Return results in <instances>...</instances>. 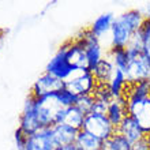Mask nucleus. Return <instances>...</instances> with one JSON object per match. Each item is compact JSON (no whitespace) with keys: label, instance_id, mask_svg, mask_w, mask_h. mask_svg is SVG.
<instances>
[{"label":"nucleus","instance_id":"0eeeda50","mask_svg":"<svg viewBox=\"0 0 150 150\" xmlns=\"http://www.w3.org/2000/svg\"><path fill=\"white\" fill-rule=\"evenodd\" d=\"M64 85L67 90L79 97V96L93 94L98 83L90 70H78Z\"/></svg>","mask_w":150,"mask_h":150},{"label":"nucleus","instance_id":"2eb2a0df","mask_svg":"<svg viewBox=\"0 0 150 150\" xmlns=\"http://www.w3.org/2000/svg\"><path fill=\"white\" fill-rule=\"evenodd\" d=\"M127 115H128V112H127L126 98H124V97H113L112 101L109 103L108 112H107V116H108V119H109V122H111L115 127H117Z\"/></svg>","mask_w":150,"mask_h":150},{"label":"nucleus","instance_id":"6e6552de","mask_svg":"<svg viewBox=\"0 0 150 150\" xmlns=\"http://www.w3.org/2000/svg\"><path fill=\"white\" fill-rule=\"evenodd\" d=\"M64 87H66V85H64L63 81H60L56 76L44 71L34 81L29 94L32 97H34V98H40V97H45V96L53 94L56 91L63 90Z\"/></svg>","mask_w":150,"mask_h":150},{"label":"nucleus","instance_id":"9b49d317","mask_svg":"<svg viewBox=\"0 0 150 150\" xmlns=\"http://www.w3.org/2000/svg\"><path fill=\"white\" fill-rule=\"evenodd\" d=\"M78 37L81 38L83 47H85L87 60H89V66H90V70H91L96 64L100 63V62L105 57V56H104V48L98 40L91 34V32L89 29L83 30V32L81 33V36H78Z\"/></svg>","mask_w":150,"mask_h":150},{"label":"nucleus","instance_id":"f03ea898","mask_svg":"<svg viewBox=\"0 0 150 150\" xmlns=\"http://www.w3.org/2000/svg\"><path fill=\"white\" fill-rule=\"evenodd\" d=\"M127 82L130 85L150 81V57L138 48L127 47Z\"/></svg>","mask_w":150,"mask_h":150},{"label":"nucleus","instance_id":"4468645a","mask_svg":"<svg viewBox=\"0 0 150 150\" xmlns=\"http://www.w3.org/2000/svg\"><path fill=\"white\" fill-rule=\"evenodd\" d=\"M116 132L119 135H122L124 139H127L128 142L132 145L134 142L139 141L142 138L143 135V131L141 130V127L138 126V123L135 122L134 119L127 115L126 117L123 119V122L116 127Z\"/></svg>","mask_w":150,"mask_h":150},{"label":"nucleus","instance_id":"f8f14e48","mask_svg":"<svg viewBox=\"0 0 150 150\" xmlns=\"http://www.w3.org/2000/svg\"><path fill=\"white\" fill-rule=\"evenodd\" d=\"M57 145L52 137V128H41L28 138L25 150H56Z\"/></svg>","mask_w":150,"mask_h":150},{"label":"nucleus","instance_id":"4be33fe9","mask_svg":"<svg viewBox=\"0 0 150 150\" xmlns=\"http://www.w3.org/2000/svg\"><path fill=\"white\" fill-rule=\"evenodd\" d=\"M57 98H59L60 104H62L64 108L74 107L75 103H76V96H75L74 93H71L70 90H67L66 87H64L63 90L57 91Z\"/></svg>","mask_w":150,"mask_h":150},{"label":"nucleus","instance_id":"423d86ee","mask_svg":"<svg viewBox=\"0 0 150 150\" xmlns=\"http://www.w3.org/2000/svg\"><path fill=\"white\" fill-rule=\"evenodd\" d=\"M76 71H78V68H74L67 60L66 44L60 45V48L56 51L55 55L52 56V59L48 62L47 67H45V72L56 76L57 79L63 81L64 83L67 82Z\"/></svg>","mask_w":150,"mask_h":150},{"label":"nucleus","instance_id":"7ed1b4c3","mask_svg":"<svg viewBox=\"0 0 150 150\" xmlns=\"http://www.w3.org/2000/svg\"><path fill=\"white\" fill-rule=\"evenodd\" d=\"M33 105H34V112H36L41 128H48L57 124L60 113L64 109V107L57 98V91L45 97H40V98L33 97Z\"/></svg>","mask_w":150,"mask_h":150},{"label":"nucleus","instance_id":"5701e85b","mask_svg":"<svg viewBox=\"0 0 150 150\" xmlns=\"http://www.w3.org/2000/svg\"><path fill=\"white\" fill-rule=\"evenodd\" d=\"M29 135H26L23 131H21L19 128H16L14 132V141H15V146L18 150H25L26 142H28Z\"/></svg>","mask_w":150,"mask_h":150},{"label":"nucleus","instance_id":"a211bd4d","mask_svg":"<svg viewBox=\"0 0 150 150\" xmlns=\"http://www.w3.org/2000/svg\"><path fill=\"white\" fill-rule=\"evenodd\" d=\"M93 76L96 78L97 83L98 85H108L109 81H111L112 75H113V71H115V66L113 63L111 62V59L105 55L100 63H97L94 67L90 70Z\"/></svg>","mask_w":150,"mask_h":150},{"label":"nucleus","instance_id":"39448f33","mask_svg":"<svg viewBox=\"0 0 150 150\" xmlns=\"http://www.w3.org/2000/svg\"><path fill=\"white\" fill-rule=\"evenodd\" d=\"M127 112L141 127L145 135H150V96L142 98H128Z\"/></svg>","mask_w":150,"mask_h":150},{"label":"nucleus","instance_id":"ddd939ff","mask_svg":"<svg viewBox=\"0 0 150 150\" xmlns=\"http://www.w3.org/2000/svg\"><path fill=\"white\" fill-rule=\"evenodd\" d=\"M113 21H115V15L112 12H104V14H101L100 16L96 18L94 22L89 28L91 34L101 42V45H103L104 38L109 37V40H111V30H112Z\"/></svg>","mask_w":150,"mask_h":150},{"label":"nucleus","instance_id":"f257e3e1","mask_svg":"<svg viewBox=\"0 0 150 150\" xmlns=\"http://www.w3.org/2000/svg\"><path fill=\"white\" fill-rule=\"evenodd\" d=\"M145 21V16L141 14L139 10H128L115 16L111 30V48L126 49L137 32L142 28Z\"/></svg>","mask_w":150,"mask_h":150},{"label":"nucleus","instance_id":"a878e982","mask_svg":"<svg viewBox=\"0 0 150 150\" xmlns=\"http://www.w3.org/2000/svg\"><path fill=\"white\" fill-rule=\"evenodd\" d=\"M56 150H79L78 147H76V145L75 143H72V145H66V146H59Z\"/></svg>","mask_w":150,"mask_h":150},{"label":"nucleus","instance_id":"dca6fc26","mask_svg":"<svg viewBox=\"0 0 150 150\" xmlns=\"http://www.w3.org/2000/svg\"><path fill=\"white\" fill-rule=\"evenodd\" d=\"M52 128V137L55 143L59 146H66V145H72L76 141L78 131L66 126V124H55Z\"/></svg>","mask_w":150,"mask_h":150},{"label":"nucleus","instance_id":"aec40b11","mask_svg":"<svg viewBox=\"0 0 150 150\" xmlns=\"http://www.w3.org/2000/svg\"><path fill=\"white\" fill-rule=\"evenodd\" d=\"M101 150H131V143L122 135L115 132L111 138L103 142Z\"/></svg>","mask_w":150,"mask_h":150},{"label":"nucleus","instance_id":"6ab92c4d","mask_svg":"<svg viewBox=\"0 0 150 150\" xmlns=\"http://www.w3.org/2000/svg\"><path fill=\"white\" fill-rule=\"evenodd\" d=\"M75 145L79 150H101L103 141L98 139L97 137H94V135L86 132V131L79 130Z\"/></svg>","mask_w":150,"mask_h":150},{"label":"nucleus","instance_id":"1a4fd4ad","mask_svg":"<svg viewBox=\"0 0 150 150\" xmlns=\"http://www.w3.org/2000/svg\"><path fill=\"white\" fill-rule=\"evenodd\" d=\"M64 44H66V56H67L68 63L78 70H90L86 51L81 38L76 36L75 38L68 40Z\"/></svg>","mask_w":150,"mask_h":150},{"label":"nucleus","instance_id":"b1692460","mask_svg":"<svg viewBox=\"0 0 150 150\" xmlns=\"http://www.w3.org/2000/svg\"><path fill=\"white\" fill-rule=\"evenodd\" d=\"M131 150H150V135H143L142 138L131 145Z\"/></svg>","mask_w":150,"mask_h":150},{"label":"nucleus","instance_id":"f3484780","mask_svg":"<svg viewBox=\"0 0 150 150\" xmlns=\"http://www.w3.org/2000/svg\"><path fill=\"white\" fill-rule=\"evenodd\" d=\"M85 116H86V115L82 113L75 105L74 107H70V108H64L59 116L57 124H66V126L79 131V130H82Z\"/></svg>","mask_w":150,"mask_h":150},{"label":"nucleus","instance_id":"412c9836","mask_svg":"<svg viewBox=\"0 0 150 150\" xmlns=\"http://www.w3.org/2000/svg\"><path fill=\"white\" fill-rule=\"evenodd\" d=\"M94 96L93 94H87V96H79L76 97V103H75V107L78 108L82 113L87 115L90 113L91 109H93V105H94Z\"/></svg>","mask_w":150,"mask_h":150},{"label":"nucleus","instance_id":"9d476101","mask_svg":"<svg viewBox=\"0 0 150 150\" xmlns=\"http://www.w3.org/2000/svg\"><path fill=\"white\" fill-rule=\"evenodd\" d=\"M18 128L21 131H23L26 135H33L34 132L41 130V126L38 123V119L34 112V105H33V97L28 96V98L23 104V109L19 115V124Z\"/></svg>","mask_w":150,"mask_h":150},{"label":"nucleus","instance_id":"20e7f679","mask_svg":"<svg viewBox=\"0 0 150 150\" xmlns=\"http://www.w3.org/2000/svg\"><path fill=\"white\" fill-rule=\"evenodd\" d=\"M82 130L94 135L101 141H107L116 132V127L109 122L107 115H98V113H87L83 120Z\"/></svg>","mask_w":150,"mask_h":150},{"label":"nucleus","instance_id":"393cba45","mask_svg":"<svg viewBox=\"0 0 150 150\" xmlns=\"http://www.w3.org/2000/svg\"><path fill=\"white\" fill-rule=\"evenodd\" d=\"M108 107H109V103H105V101H101V100H96L91 112L98 115H107Z\"/></svg>","mask_w":150,"mask_h":150}]
</instances>
